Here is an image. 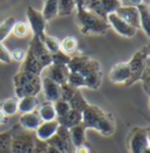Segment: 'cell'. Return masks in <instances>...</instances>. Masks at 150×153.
<instances>
[{
	"mask_svg": "<svg viewBox=\"0 0 150 153\" xmlns=\"http://www.w3.org/2000/svg\"><path fill=\"white\" fill-rule=\"evenodd\" d=\"M20 126L28 131H35L42 123L41 118L39 117L38 112L33 111V112H28V114H24L21 115L20 119H19Z\"/></svg>",
	"mask_w": 150,
	"mask_h": 153,
	"instance_id": "17",
	"label": "cell"
},
{
	"mask_svg": "<svg viewBox=\"0 0 150 153\" xmlns=\"http://www.w3.org/2000/svg\"><path fill=\"white\" fill-rule=\"evenodd\" d=\"M142 153H150V147H148V149H146V150H144V151H143Z\"/></svg>",
	"mask_w": 150,
	"mask_h": 153,
	"instance_id": "48",
	"label": "cell"
},
{
	"mask_svg": "<svg viewBox=\"0 0 150 153\" xmlns=\"http://www.w3.org/2000/svg\"><path fill=\"white\" fill-rule=\"evenodd\" d=\"M76 20H77V25L80 27L81 33L86 35L106 34L110 27L109 24L107 22V20L100 18L95 13L86 11L83 8H77Z\"/></svg>",
	"mask_w": 150,
	"mask_h": 153,
	"instance_id": "2",
	"label": "cell"
},
{
	"mask_svg": "<svg viewBox=\"0 0 150 153\" xmlns=\"http://www.w3.org/2000/svg\"><path fill=\"white\" fill-rule=\"evenodd\" d=\"M14 88L16 98L37 96L41 90V76L19 70V73L14 76Z\"/></svg>",
	"mask_w": 150,
	"mask_h": 153,
	"instance_id": "3",
	"label": "cell"
},
{
	"mask_svg": "<svg viewBox=\"0 0 150 153\" xmlns=\"http://www.w3.org/2000/svg\"><path fill=\"white\" fill-rule=\"evenodd\" d=\"M75 7L76 5L74 0H58V15H70L74 12Z\"/></svg>",
	"mask_w": 150,
	"mask_h": 153,
	"instance_id": "27",
	"label": "cell"
},
{
	"mask_svg": "<svg viewBox=\"0 0 150 153\" xmlns=\"http://www.w3.org/2000/svg\"><path fill=\"white\" fill-rule=\"evenodd\" d=\"M59 126L60 125H59L58 119H54V120H50V122H42L41 125L34 132L35 133V138L38 140L47 141L56 133Z\"/></svg>",
	"mask_w": 150,
	"mask_h": 153,
	"instance_id": "13",
	"label": "cell"
},
{
	"mask_svg": "<svg viewBox=\"0 0 150 153\" xmlns=\"http://www.w3.org/2000/svg\"><path fill=\"white\" fill-rule=\"evenodd\" d=\"M90 57L86 56V55H79V56H74V57H70L69 62L67 64V68L69 70V73H79L80 69L86 64L88 60Z\"/></svg>",
	"mask_w": 150,
	"mask_h": 153,
	"instance_id": "25",
	"label": "cell"
},
{
	"mask_svg": "<svg viewBox=\"0 0 150 153\" xmlns=\"http://www.w3.org/2000/svg\"><path fill=\"white\" fill-rule=\"evenodd\" d=\"M68 104H69L70 110L79 111V112H81V114L87 109V106L89 105L88 102L86 101V98L83 97V95H82V92H81L80 89H76L74 96L70 98V101L68 102Z\"/></svg>",
	"mask_w": 150,
	"mask_h": 153,
	"instance_id": "20",
	"label": "cell"
},
{
	"mask_svg": "<svg viewBox=\"0 0 150 153\" xmlns=\"http://www.w3.org/2000/svg\"><path fill=\"white\" fill-rule=\"evenodd\" d=\"M77 49V40L74 36H67L62 41H60V51L69 55L73 54Z\"/></svg>",
	"mask_w": 150,
	"mask_h": 153,
	"instance_id": "28",
	"label": "cell"
},
{
	"mask_svg": "<svg viewBox=\"0 0 150 153\" xmlns=\"http://www.w3.org/2000/svg\"><path fill=\"white\" fill-rule=\"evenodd\" d=\"M58 122H59V125L63 126L66 128H72L81 124V120H82V114L79 112V111H75V110H69L67 114L60 118H56Z\"/></svg>",
	"mask_w": 150,
	"mask_h": 153,
	"instance_id": "18",
	"label": "cell"
},
{
	"mask_svg": "<svg viewBox=\"0 0 150 153\" xmlns=\"http://www.w3.org/2000/svg\"><path fill=\"white\" fill-rule=\"evenodd\" d=\"M27 19H28V25L31 27V30L33 35L42 40V38L46 35L45 29H46V20L42 16V13L37 11L33 7H28L27 10Z\"/></svg>",
	"mask_w": 150,
	"mask_h": 153,
	"instance_id": "9",
	"label": "cell"
},
{
	"mask_svg": "<svg viewBox=\"0 0 150 153\" xmlns=\"http://www.w3.org/2000/svg\"><path fill=\"white\" fill-rule=\"evenodd\" d=\"M81 125L85 128H94L106 137L112 136L115 132V120L112 115L104 112L98 105H88L82 112Z\"/></svg>",
	"mask_w": 150,
	"mask_h": 153,
	"instance_id": "1",
	"label": "cell"
},
{
	"mask_svg": "<svg viewBox=\"0 0 150 153\" xmlns=\"http://www.w3.org/2000/svg\"><path fill=\"white\" fill-rule=\"evenodd\" d=\"M138 13H140V24L143 28L144 33L149 36L150 34V10L148 5L141 4L137 6Z\"/></svg>",
	"mask_w": 150,
	"mask_h": 153,
	"instance_id": "21",
	"label": "cell"
},
{
	"mask_svg": "<svg viewBox=\"0 0 150 153\" xmlns=\"http://www.w3.org/2000/svg\"><path fill=\"white\" fill-rule=\"evenodd\" d=\"M42 43L46 47V49L50 51V54H54L56 51H60V41L54 36H50V35H45L42 38Z\"/></svg>",
	"mask_w": 150,
	"mask_h": 153,
	"instance_id": "32",
	"label": "cell"
},
{
	"mask_svg": "<svg viewBox=\"0 0 150 153\" xmlns=\"http://www.w3.org/2000/svg\"><path fill=\"white\" fill-rule=\"evenodd\" d=\"M12 131L13 130L0 133V153H11Z\"/></svg>",
	"mask_w": 150,
	"mask_h": 153,
	"instance_id": "31",
	"label": "cell"
},
{
	"mask_svg": "<svg viewBox=\"0 0 150 153\" xmlns=\"http://www.w3.org/2000/svg\"><path fill=\"white\" fill-rule=\"evenodd\" d=\"M42 16L46 21L52 20L54 16L58 15V0H44V10Z\"/></svg>",
	"mask_w": 150,
	"mask_h": 153,
	"instance_id": "24",
	"label": "cell"
},
{
	"mask_svg": "<svg viewBox=\"0 0 150 153\" xmlns=\"http://www.w3.org/2000/svg\"><path fill=\"white\" fill-rule=\"evenodd\" d=\"M35 133L34 131L18 130L12 131L11 140V153H34L35 151Z\"/></svg>",
	"mask_w": 150,
	"mask_h": 153,
	"instance_id": "4",
	"label": "cell"
},
{
	"mask_svg": "<svg viewBox=\"0 0 150 153\" xmlns=\"http://www.w3.org/2000/svg\"><path fill=\"white\" fill-rule=\"evenodd\" d=\"M0 62L2 63H11V51H8L2 42H0Z\"/></svg>",
	"mask_w": 150,
	"mask_h": 153,
	"instance_id": "39",
	"label": "cell"
},
{
	"mask_svg": "<svg viewBox=\"0 0 150 153\" xmlns=\"http://www.w3.org/2000/svg\"><path fill=\"white\" fill-rule=\"evenodd\" d=\"M15 18H7L6 20H4L0 24V42H2L5 39L10 35V33H12L13 26L15 24Z\"/></svg>",
	"mask_w": 150,
	"mask_h": 153,
	"instance_id": "30",
	"label": "cell"
},
{
	"mask_svg": "<svg viewBox=\"0 0 150 153\" xmlns=\"http://www.w3.org/2000/svg\"><path fill=\"white\" fill-rule=\"evenodd\" d=\"M44 69H45L44 64L41 63L31 51H27L25 60L22 61V65H21L20 70L21 71H27V73H32V74L41 76V73L44 71Z\"/></svg>",
	"mask_w": 150,
	"mask_h": 153,
	"instance_id": "16",
	"label": "cell"
},
{
	"mask_svg": "<svg viewBox=\"0 0 150 153\" xmlns=\"http://www.w3.org/2000/svg\"><path fill=\"white\" fill-rule=\"evenodd\" d=\"M46 153H61L58 149H55V147H53V146H50L47 144V147H46Z\"/></svg>",
	"mask_w": 150,
	"mask_h": 153,
	"instance_id": "44",
	"label": "cell"
},
{
	"mask_svg": "<svg viewBox=\"0 0 150 153\" xmlns=\"http://www.w3.org/2000/svg\"><path fill=\"white\" fill-rule=\"evenodd\" d=\"M148 63H149V46H144L142 49L136 51L133 59L128 62L129 69H130V77L125 82L127 87L134 84L141 78Z\"/></svg>",
	"mask_w": 150,
	"mask_h": 153,
	"instance_id": "5",
	"label": "cell"
},
{
	"mask_svg": "<svg viewBox=\"0 0 150 153\" xmlns=\"http://www.w3.org/2000/svg\"><path fill=\"white\" fill-rule=\"evenodd\" d=\"M54 109H55V114H56L58 118L64 116L70 110L68 102H64V101H61V100H59V101H56L54 103Z\"/></svg>",
	"mask_w": 150,
	"mask_h": 153,
	"instance_id": "37",
	"label": "cell"
},
{
	"mask_svg": "<svg viewBox=\"0 0 150 153\" xmlns=\"http://www.w3.org/2000/svg\"><path fill=\"white\" fill-rule=\"evenodd\" d=\"M121 6L127 7H137L138 5L142 4V0H120Z\"/></svg>",
	"mask_w": 150,
	"mask_h": 153,
	"instance_id": "41",
	"label": "cell"
},
{
	"mask_svg": "<svg viewBox=\"0 0 150 153\" xmlns=\"http://www.w3.org/2000/svg\"><path fill=\"white\" fill-rule=\"evenodd\" d=\"M100 5L106 15H108L110 13L116 12V10L121 6V2L120 0H100Z\"/></svg>",
	"mask_w": 150,
	"mask_h": 153,
	"instance_id": "33",
	"label": "cell"
},
{
	"mask_svg": "<svg viewBox=\"0 0 150 153\" xmlns=\"http://www.w3.org/2000/svg\"><path fill=\"white\" fill-rule=\"evenodd\" d=\"M67 83H68V84H70L72 87H74L75 89H79V88L86 87L85 78L82 77V75H81L80 73H69V75H68V79H67Z\"/></svg>",
	"mask_w": 150,
	"mask_h": 153,
	"instance_id": "34",
	"label": "cell"
},
{
	"mask_svg": "<svg viewBox=\"0 0 150 153\" xmlns=\"http://www.w3.org/2000/svg\"><path fill=\"white\" fill-rule=\"evenodd\" d=\"M99 0H85V2H83V6H82V8L83 10H86V11H88L94 4H96Z\"/></svg>",
	"mask_w": 150,
	"mask_h": 153,
	"instance_id": "43",
	"label": "cell"
},
{
	"mask_svg": "<svg viewBox=\"0 0 150 153\" xmlns=\"http://www.w3.org/2000/svg\"><path fill=\"white\" fill-rule=\"evenodd\" d=\"M26 57V51L21 48H15L14 51H11V59L16 61V62H22Z\"/></svg>",
	"mask_w": 150,
	"mask_h": 153,
	"instance_id": "40",
	"label": "cell"
},
{
	"mask_svg": "<svg viewBox=\"0 0 150 153\" xmlns=\"http://www.w3.org/2000/svg\"><path fill=\"white\" fill-rule=\"evenodd\" d=\"M79 73L85 78V83L87 88L98 90L101 87L103 75H102L101 64L99 61L89 59L86 64L80 69Z\"/></svg>",
	"mask_w": 150,
	"mask_h": 153,
	"instance_id": "6",
	"label": "cell"
},
{
	"mask_svg": "<svg viewBox=\"0 0 150 153\" xmlns=\"http://www.w3.org/2000/svg\"><path fill=\"white\" fill-rule=\"evenodd\" d=\"M75 153H90V150H89L88 146H86L83 144V145H80V146L75 147Z\"/></svg>",
	"mask_w": 150,
	"mask_h": 153,
	"instance_id": "42",
	"label": "cell"
},
{
	"mask_svg": "<svg viewBox=\"0 0 150 153\" xmlns=\"http://www.w3.org/2000/svg\"><path fill=\"white\" fill-rule=\"evenodd\" d=\"M142 4H144V5H150V0H142Z\"/></svg>",
	"mask_w": 150,
	"mask_h": 153,
	"instance_id": "47",
	"label": "cell"
},
{
	"mask_svg": "<svg viewBox=\"0 0 150 153\" xmlns=\"http://www.w3.org/2000/svg\"><path fill=\"white\" fill-rule=\"evenodd\" d=\"M74 1H75V5H76V8H82L85 0H74Z\"/></svg>",
	"mask_w": 150,
	"mask_h": 153,
	"instance_id": "46",
	"label": "cell"
},
{
	"mask_svg": "<svg viewBox=\"0 0 150 153\" xmlns=\"http://www.w3.org/2000/svg\"><path fill=\"white\" fill-rule=\"evenodd\" d=\"M41 89L44 90L45 98L47 100V102L55 103L60 100V85L50 78H41Z\"/></svg>",
	"mask_w": 150,
	"mask_h": 153,
	"instance_id": "15",
	"label": "cell"
},
{
	"mask_svg": "<svg viewBox=\"0 0 150 153\" xmlns=\"http://www.w3.org/2000/svg\"><path fill=\"white\" fill-rule=\"evenodd\" d=\"M50 60H52V64H56V65H67L70 56L62 53L61 51H56L54 54H50Z\"/></svg>",
	"mask_w": 150,
	"mask_h": 153,
	"instance_id": "35",
	"label": "cell"
},
{
	"mask_svg": "<svg viewBox=\"0 0 150 153\" xmlns=\"http://www.w3.org/2000/svg\"><path fill=\"white\" fill-rule=\"evenodd\" d=\"M115 14L121 18L124 22L128 25H130L134 28H140L141 24H140V13H138L137 7H127V6H120Z\"/></svg>",
	"mask_w": 150,
	"mask_h": 153,
	"instance_id": "12",
	"label": "cell"
},
{
	"mask_svg": "<svg viewBox=\"0 0 150 153\" xmlns=\"http://www.w3.org/2000/svg\"><path fill=\"white\" fill-rule=\"evenodd\" d=\"M69 136H70L72 143L75 147L83 145L86 141V128L81 124H79L74 128H69Z\"/></svg>",
	"mask_w": 150,
	"mask_h": 153,
	"instance_id": "22",
	"label": "cell"
},
{
	"mask_svg": "<svg viewBox=\"0 0 150 153\" xmlns=\"http://www.w3.org/2000/svg\"><path fill=\"white\" fill-rule=\"evenodd\" d=\"M46 69V76L47 78L52 79L53 82H55L59 85H62L67 83L68 75H69V70L67 68V65H56V64H50Z\"/></svg>",
	"mask_w": 150,
	"mask_h": 153,
	"instance_id": "11",
	"label": "cell"
},
{
	"mask_svg": "<svg viewBox=\"0 0 150 153\" xmlns=\"http://www.w3.org/2000/svg\"><path fill=\"white\" fill-rule=\"evenodd\" d=\"M46 143L50 146L58 149L61 153H75V146L70 139L69 130L63 126H59L56 133Z\"/></svg>",
	"mask_w": 150,
	"mask_h": 153,
	"instance_id": "7",
	"label": "cell"
},
{
	"mask_svg": "<svg viewBox=\"0 0 150 153\" xmlns=\"http://www.w3.org/2000/svg\"><path fill=\"white\" fill-rule=\"evenodd\" d=\"M18 103H19V100L16 97L7 98L1 104L0 109L2 110V112L6 116H13L18 112Z\"/></svg>",
	"mask_w": 150,
	"mask_h": 153,
	"instance_id": "29",
	"label": "cell"
},
{
	"mask_svg": "<svg viewBox=\"0 0 150 153\" xmlns=\"http://www.w3.org/2000/svg\"><path fill=\"white\" fill-rule=\"evenodd\" d=\"M7 122V119H6V115L2 112V110L0 109V124H4V123H6Z\"/></svg>",
	"mask_w": 150,
	"mask_h": 153,
	"instance_id": "45",
	"label": "cell"
},
{
	"mask_svg": "<svg viewBox=\"0 0 150 153\" xmlns=\"http://www.w3.org/2000/svg\"><path fill=\"white\" fill-rule=\"evenodd\" d=\"M142 82H143V88H144V91L147 92V95H149V89H150V65L149 63L147 64L142 76L140 78Z\"/></svg>",
	"mask_w": 150,
	"mask_h": 153,
	"instance_id": "38",
	"label": "cell"
},
{
	"mask_svg": "<svg viewBox=\"0 0 150 153\" xmlns=\"http://www.w3.org/2000/svg\"><path fill=\"white\" fill-rule=\"evenodd\" d=\"M38 115L41 118L42 122H50V120L56 119V114H55L54 104L50 102H46L44 103V104H41Z\"/></svg>",
	"mask_w": 150,
	"mask_h": 153,
	"instance_id": "23",
	"label": "cell"
},
{
	"mask_svg": "<svg viewBox=\"0 0 150 153\" xmlns=\"http://www.w3.org/2000/svg\"><path fill=\"white\" fill-rule=\"evenodd\" d=\"M12 33L19 39H24L26 36H28L32 30H31V27L28 25V22L26 21H15V24L13 26Z\"/></svg>",
	"mask_w": 150,
	"mask_h": 153,
	"instance_id": "26",
	"label": "cell"
},
{
	"mask_svg": "<svg viewBox=\"0 0 150 153\" xmlns=\"http://www.w3.org/2000/svg\"><path fill=\"white\" fill-rule=\"evenodd\" d=\"M149 128H135L129 138L130 153H142L150 146Z\"/></svg>",
	"mask_w": 150,
	"mask_h": 153,
	"instance_id": "8",
	"label": "cell"
},
{
	"mask_svg": "<svg viewBox=\"0 0 150 153\" xmlns=\"http://www.w3.org/2000/svg\"><path fill=\"white\" fill-rule=\"evenodd\" d=\"M107 22L109 24V26H112L115 29V32L122 36L125 38H133L136 34V28L131 27L130 25H128L127 22H124L121 18H118L115 13H110L107 15Z\"/></svg>",
	"mask_w": 150,
	"mask_h": 153,
	"instance_id": "10",
	"label": "cell"
},
{
	"mask_svg": "<svg viewBox=\"0 0 150 153\" xmlns=\"http://www.w3.org/2000/svg\"><path fill=\"white\" fill-rule=\"evenodd\" d=\"M39 105V100L37 96H26L20 98V101L18 103V111L24 114L28 112H33Z\"/></svg>",
	"mask_w": 150,
	"mask_h": 153,
	"instance_id": "19",
	"label": "cell"
},
{
	"mask_svg": "<svg viewBox=\"0 0 150 153\" xmlns=\"http://www.w3.org/2000/svg\"><path fill=\"white\" fill-rule=\"evenodd\" d=\"M75 91H76V89L68 83L60 85V100L64 101V102H69L70 98L74 96Z\"/></svg>",
	"mask_w": 150,
	"mask_h": 153,
	"instance_id": "36",
	"label": "cell"
},
{
	"mask_svg": "<svg viewBox=\"0 0 150 153\" xmlns=\"http://www.w3.org/2000/svg\"><path fill=\"white\" fill-rule=\"evenodd\" d=\"M130 77V69L128 62L116 63L109 71V79L114 83H124Z\"/></svg>",
	"mask_w": 150,
	"mask_h": 153,
	"instance_id": "14",
	"label": "cell"
}]
</instances>
